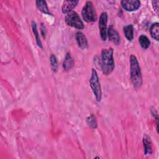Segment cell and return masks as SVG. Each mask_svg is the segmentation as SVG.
Masks as SVG:
<instances>
[{"instance_id":"6da1fadb","label":"cell","mask_w":159,"mask_h":159,"mask_svg":"<svg viewBox=\"0 0 159 159\" xmlns=\"http://www.w3.org/2000/svg\"><path fill=\"white\" fill-rule=\"evenodd\" d=\"M114 50L112 48H104L101 54V66L103 74L110 75L114 69V60L113 57Z\"/></svg>"},{"instance_id":"7a4b0ae2","label":"cell","mask_w":159,"mask_h":159,"mask_svg":"<svg viewBox=\"0 0 159 159\" xmlns=\"http://www.w3.org/2000/svg\"><path fill=\"white\" fill-rule=\"evenodd\" d=\"M130 74L133 86L135 88H140L142 84V72L139 61L133 54L130 57Z\"/></svg>"},{"instance_id":"3957f363","label":"cell","mask_w":159,"mask_h":159,"mask_svg":"<svg viewBox=\"0 0 159 159\" xmlns=\"http://www.w3.org/2000/svg\"><path fill=\"white\" fill-rule=\"evenodd\" d=\"M89 84L96 101L99 102L102 98L101 86L97 71L94 68H93L91 71V75L89 79Z\"/></svg>"},{"instance_id":"277c9868","label":"cell","mask_w":159,"mask_h":159,"mask_svg":"<svg viewBox=\"0 0 159 159\" xmlns=\"http://www.w3.org/2000/svg\"><path fill=\"white\" fill-rule=\"evenodd\" d=\"M83 20L87 22H95L97 20V14L95 7L91 1H87L81 11Z\"/></svg>"},{"instance_id":"5b68a950","label":"cell","mask_w":159,"mask_h":159,"mask_svg":"<svg viewBox=\"0 0 159 159\" xmlns=\"http://www.w3.org/2000/svg\"><path fill=\"white\" fill-rule=\"evenodd\" d=\"M65 20L66 24L69 26L75 27L78 29H83L84 25L81 20L79 15L75 11H71L66 14L65 17Z\"/></svg>"},{"instance_id":"8992f818","label":"cell","mask_w":159,"mask_h":159,"mask_svg":"<svg viewBox=\"0 0 159 159\" xmlns=\"http://www.w3.org/2000/svg\"><path fill=\"white\" fill-rule=\"evenodd\" d=\"M108 16L106 12H102L101 14L99 20V29L100 36L102 40L105 41L107 37V22Z\"/></svg>"},{"instance_id":"52a82bcc","label":"cell","mask_w":159,"mask_h":159,"mask_svg":"<svg viewBox=\"0 0 159 159\" xmlns=\"http://www.w3.org/2000/svg\"><path fill=\"white\" fill-rule=\"evenodd\" d=\"M120 4L124 9L132 12L137 10L140 6V1L138 0H123L120 1Z\"/></svg>"},{"instance_id":"ba28073f","label":"cell","mask_w":159,"mask_h":159,"mask_svg":"<svg viewBox=\"0 0 159 159\" xmlns=\"http://www.w3.org/2000/svg\"><path fill=\"white\" fill-rule=\"evenodd\" d=\"M107 35L108 38L110 41L114 43L116 45H119L120 43V37L117 32V30L114 28L112 25L109 26L107 29Z\"/></svg>"},{"instance_id":"9c48e42d","label":"cell","mask_w":159,"mask_h":159,"mask_svg":"<svg viewBox=\"0 0 159 159\" xmlns=\"http://www.w3.org/2000/svg\"><path fill=\"white\" fill-rule=\"evenodd\" d=\"M75 38L78 45L81 49H86L88 47V42L87 39L83 32L80 31L77 32L75 35Z\"/></svg>"},{"instance_id":"30bf717a","label":"cell","mask_w":159,"mask_h":159,"mask_svg":"<svg viewBox=\"0 0 159 159\" xmlns=\"http://www.w3.org/2000/svg\"><path fill=\"white\" fill-rule=\"evenodd\" d=\"M78 3V1H65L63 2L61 6V11L63 14H67L71 11H72L73 9H74Z\"/></svg>"},{"instance_id":"8fae6325","label":"cell","mask_w":159,"mask_h":159,"mask_svg":"<svg viewBox=\"0 0 159 159\" xmlns=\"http://www.w3.org/2000/svg\"><path fill=\"white\" fill-rule=\"evenodd\" d=\"M143 143L144 148V153L145 155H151L152 153V145L150 138L147 135H145L143 138Z\"/></svg>"},{"instance_id":"7c38bea8","label":"cell","mask_w":159,"mask_h":159,"mask_svg":"<svg viewBox=\"0 0 159 159\" xmlns=\"http://www.w3.org/2000/svg\"><path fill=\"white\" fill-rule=\"evenodd\" d=\"M74 64V61L71 56V54L70 53H67L63 62V68L64 70L68 71L71 70L73 67Z\"/></svg>"},{"instance_id":"4fadbf2b","label":"cell","mask_w":159,"mask_h":159,"mask_svg":"<svg viewBox=\"0 0 159 159\" xmlns=\"http://www.w3.org/2000/svg\"><path fill=\"white\" fill-rule=\"evenodd\" d=\"M123 30L126 39L129 41H132L134 39V26L132 24H129L124 26Z\"/></svg>"},{"instance_id":"5bb4252c","label":"cell","mask_w":159,"mask_h":159,"mask_svg":"<svg viewBox=\"0 0 159 159\" xmlns=\"http://www.w3.org/2000/svg\"><path fill=\"white\" fill-rule=\"evenodd\" d=\"M35 4H36L37 9L42 12H43L44 14H50V15L51 14L48 10L47 2L45 1H43V0L36 1Z\"/></svg>"},{"instance_id":"9a60e30c","label":"cell","mask_w":159,"mask_h":159,"mask_svg":"<svg viewBox=\"0 0 159 159\" xmlns=\"http://www.w3.org/2000/svg\"><path fill=\"white\" fill-rule=\"evenodd\" d=\"M150 32L152 37L156 40H159V24L155 22L150 27Z\"/></svg>"},{"instance_id":"2e32d148","label":"cell","mask_w":159,"mask_h":159,"mask_svg":"<svg viewBox=\"0 0 159 159\" xmlns=\"http://www.w3.org/2000/svg\"><path fill=\"white\" fill-rule=\"evenodd\" d=\"M32 29L33 33L34 34V36H35V38L37 45L40 48H42L43 47L42 43L41 40L40 39V35H39V32H38V30H37V24H36V22L34 20L32 21Z\"/></svg>"},{"instance_id":"e0dca14e","label":"cell","mask_w":159,"mask_h":159,"mask_svg":"<svg viewBox=\"0 0 159 159\" xmlns=\"http://www.w3.org/2000/svg\"><path fill=\"white\" fill-rule=\"evenodd\" d=\"M139 42L140 46L143 49H147L149 47L150 45V41L148 38L145 35H141L139 38Z\"/></svg>"},{"instance_id":"ac0fdd59","label":"cell","mask_w":159,"mask_h":159,"mask_svg":"<svg viewBox=\"0 0 159 159\" xmlns=\"http://www.w3.org/2000/svg\"><path fill=\"white\" fill-rule=\"evenodd\" d=\"M86 123L88 126L92 129H96L98 127V122L96 116L91 114L86 119Z\"/></svg>"},{"instance_id":"d6986e66","label":"cell","mask_w":159,"mask_h":159,"mask_svg":"<svg viewBox=\"0 0 159 159\" xmlns=\"http://www.w3.org/2000/svg\"><path fill=\"white\" fill-rule=\"evenodd\" d=\"M50 63L52 70H53V71L56 72L58 68V62L56 57L53 54H52L50 57Z\"/></svg>"},{"instance_id":"ffe728a7","label":"cell","mask_w":159,"mask_h":159,"mask_svg":"<svg viewBox=\"0 0 159 159\" xmlns=\"http://www.w3.org/2000/svg\"><path fill=\"white\" fill-rule=\"evenodd\" d=\"M151 113H152V116L154 117V118L156 120V128H157V132H158V114H157V112L155 109L153 107L151 108Z\"/></svg>"},{"instance_id":"44dd1931","label":"cell","mask_w":159,"mask_h":159,"mask_svg":"<svg viewBox=\"0 0 159 159\" xmlns=\"http://www.w3.org/2000/svg\"><path fill=\"white\" fill-rule=\"evenodd\" d=\"M152 6H153V7L154 10L157 12H158V1H152Z\"/></svg>"}]
</instances>
